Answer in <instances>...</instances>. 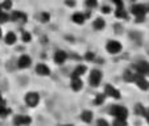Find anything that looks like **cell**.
I'll use <instances>...</instances> for the list:
<instances>
[{
  "mask_svg": "<svg viewBox=\"0 0 149 126\" xmlns=\"http://www.w3.org/2000/svg\"><path fill=\"white\" fill-rule=\"evenodd\" d=\"M38 101H40L38 93H36V92H29V93H26V96H25V103H26V105H28V107H31V108L37 107Z\"/></svg>",
  "mask_w": 149,
  "mask_h": 126,
  "instance_id": "277c9868",
  "label": "cell"
},
{
  "mask_svg": "<svg viewBox=\"0 0 149 126\" xmlns=\"http://www.w3.org/2000/svg\"><path fill=\"white\" fill-rule=\"evenodd\" d=\"M62 126H73V125H62Z\"/></svg>",
  "mask_w": 149,
  "mask_h": 126,
  "instance_id": "74e56055",
  "label": "cell"
},
{
  "mask_svg": "<svg viewBox=\"0 0 149 126\" xmlns=\"http://www.w3.org/2000/svg\"><path fill=\"white\" fill-rule=\"evenodd\" d=\"M137 74L136 72H133V71H131V70H127L125 72H124V80L125 81H135L136 80V78H137Z\"/></svg>",
  "mask_w": 149,
  "mask_h": 126,
  "instance_id": "d6986e66",
  "label": "cell"
},
{
  "mask_svg": "<svg viewBox=\"0 0 149 126\" xmlns=\"http://www.w3.org/2000/svg\"><path fill=\"white\" fill-rule=\"evenodd\" d=\"M21 39H23V42H31L32 39V36L29 32H23L21 33Z\"/></svg>",
  "mask_w": 149,
  "mask_h": 126,
  "instance_id": "f1b7e54d",
  "label": "cell"
},
{
  "mask_svg": "<svg viewBox=\"0 0 149 126\" xmlns=\"http://www.w3.org/2000/svg\"><path fill=\"white\" fill-rule=\"evenodd\" d=\"M9 20V14H7L4 11H1L0 12V24H4V23H7Z\"/></svg>",
  "mask_w": 149,
  "mask_h": 126,
  "instance_id": "83f0119b",
  "label": "cell"
},
{
  "mask_svg": "<svg viewBox=\"0 0 149 126\" xmlns=\"http://www.w3.org/2000/svg\"><path fill=\"white\" fill-rule=\"evenodd\" d=\"M148 11H149V7H148Z\"/></svg>",
  "mask_w": 149,
  "mask_h": 126,
  "instance_id": "ab89813d",
  "label": "cell"
},
{
  "mask_svg": "<svg viewBox=\"0 0 149 126\" xmlns=\"http://www.w3.org/2000/svg\"><path fill=\"white\" fill-rule=\"evenodd\" d=\"M113 4H116V6H123V1L121 0H111Z\"/></svg>",
  "mask_w": 149,
  "mask_h": 126,
  "instance_id": "e575fe53",
  "label": "cell"
},
{
  "mask_svg": "<svg viewBox=\"0 0 149 126\" xmlns=\"http://www.w3.org/2000/svg\"><path fill=\"white\" fill-rule=\"evenodd\" d=\"M104 100H106V95H103V93H99V95H96L94 103H95V105H102V104L104 103Z\"/></svg>",
  "mask_w": 149,
  "mask_h": 126,
  "instance_id": "603a6c76",
  "label": "cell"
},
{
  "mask_svg": "<svg viewBox=\"0 0 149 126\" xmlns=\"http://www.w3.org/2000/svg\"><path fill=\"white\" fill-rule=\"evenodd\" d=\"M1 8H3V11L11 9L12 8V0H4L3 3H1Z\"/></svg>",
  "mask_w": 149,
  "mask_h": 126,
  "instance_id": "484cf974",
  "label": "cell"
},
{
  "mask_svg": "<svg viewBox=\"0 0 149 126\" xmlns=\"http://www.w3.org/2000/svg\"><path fill=\"white\" fill-rule=\"evenodd\" d=\"M104 92H106V95L110 96V97H113V98H120V92H119V90H116L113 85H111V84H107L106 87H104Z\"/></svg>",
  "mask_w": 149,
  "mask_h": 126,
  "instance_id": "9c48e42d",
  "label": "cell"
},
{
  "mask_svg": "<svg viewBox=\"0 0 149 126\" xmlns=\"http://www.w3.org/2000/svg\"><path fill=\"white\" fill-rule=\"evenodd\" d=\"M1 11H3V8H1V4H0V12H1Z\"/></svg>",
  "mask_w": 149,
  "mask_h": 126,
  "instance_id": "d590c367",
  "label": "cell"
},
{
  "mask_svg": "<svg viewBox=\"0 0 149 126\" xmlns=\"http://www.w3.org/2000/svg\"><path fill=\"white\" fill-rule=\"evenodd\" d=\"M102 78H103V75H102V72L99 70H93L90 74V79H88V83H90L91 87H98L99 84H100L102 81Z\"/></svg>",
  "mask_w": 149,
  "mask_h": 126,
  "instance_id": "3957f363",
  "label": "cell"
},
{
  "mask_svg": "<svg viewBox=\"0 0 149 126\" xmlns=\"http://www.w3.org/2000/svg\"><path fill=\"white\" fill-rule=\"evenodd\" d=\"M148 75H149V74H148Z\"/></svg>",
  "mask_w": 149,
  "mask_h": 126,
  "instance_id": "60d3db41",
  "label": "cell"
},
{
  "mask_svg": "<svg viewBox=\"0 0 149 126\" xmlns=\"http://www.w3.org/2000/svg\"><path fill=\"white\" fill-rule=\"evenodd\" d=\"M71 20H73V23L78 24V25H82V24L86 21V17H84L83 13H74L71 16Z\"/></svg>",
  "mask_w": 149,
  "mask_h": 126,
  "instance_id": "ac0fdd59",
  "label": "cell"
},
{
  "mask_svg": "<svg viewBox=\"0 0 149 126\" xmlns=\"http://www.w3.org/2000/svg\"><path fill=\"white\" fill-rule=\"evenodd\" d=\"M31 65H32V59H31V56H28V55H21L19 58V61H17V66H19V68H21V70L29 68Z\"/></svg>",
  "mask_w": 149,
  "mask_h": 126,
  "instance_id": "52a82bcc",
  "label": "cell"
},
{
  "mask_svg": "<svg viewBox=\"0 0 149 126\" xmlns=\"http://www.w3.org/2000/svg\"><path fill=\"white\" fill-rule=\"evenodd\" d=\"M87 71V67L86 66H78V67L74 68L73 74H71V78H81L82 75H84Z\"/></svg>",
  "mask_w": 149,
  "mask_h": 126,
  "instance_id": "9a60e30c",
  "label": "cell"
},
{
  "mask_svg": "<svg viewBox=\"0 0 149 126\" xmlns=\"http://www.w3.org/2000/svg\"><path fill=\"white\" fill-rule=\"evenodd\" d=\"M115 16L119 17V19H125V17H127V12H125V9H124V6H116Z\"/></svg>",
  "mask_w": 149,
  "mask_h": 126,
  "instance_id": "ffe728a7",
  "label": "cell"
},
{
  "mask_svg": "<svg viewBox=\"0 0 149 126\" xmlns=\"http://www.w3.org/2000/svg\"><path fill=\"white\" fill-rule=\"evenodd\" d=\"M145 108H144V105L143 104H137L135 107V113L137 116H141V117H144V114H145Z\"/></svg>",
  "mask_w": 149,
  "mask_h": 126,
  "instance_id": "7402d4cb",
  "label": "cell"
},
{
  "mask_svg": "<svg viewBox=\"0 0 149 126\" xmlns=\"http://www.w3.org/2000/svg\"><path fill=\"white\" fill-rule=\"evenodd\" d=\"M84 6L87 7L88 9L96 8V6H98V0H86V1H84Z\"/></svg>",
  "mask_w": 149,
  "mask_h": 126,
  "instance_id": "cb8c5ba5",
  "label": "cell"
},
{
  "mask_svg": "<svg viewBox=\"0 0 149 126\" xmlns=\"http://www.w3.org/2000/svg\"><path fill=\"white\" fill-rule=\"evenodd\" d=\"M146 11H148V8H146L144 4H135V6H132V8H131V12H132V14H135L136 17L145 16Z\"/></svg>",
  "mask_w": 149,
  "mask_h": 126,
  "instance_id": "ba28073f",
  "label": "cell"
},
{
  "mask_svg": "<svg viewBox=\"0 0 149 126\" xmlns=\"http://www.w3.org/2000/svg\"><path fill=\"white\" fill-rule=\"evenodd\" d=\"M1 98H3V97H1V92H0V100H1Z\"/></svg>",
  "mask_w": 149,
  "mask_h": 126,
  "instance_id": "8d00e7d4",
  "label": "cell"
},
{
  "mask_svg": "<svg viewBox=\"0 0 149 126\" xmlns=\"http://www.w3.org/2000/svg\"><path fill=\"white\" fill-rule=\"evenodd\" d=\"M71 90L75 91V92H78V91L82 90V87H83V81L81 80V78H71Z\"/></svg>",
  "mask_w": 149,
  "mask_h": 126,
  "instance_id": "5bb4252c",
  "label": "cell"
},
{
  "mask_svg": "<svg viewBox=\"0 0 149 126\" xmlns=\"http://www.w3.org/2000/svg\"><path fill=\"white\" fill-rule=\"evenodd\" d=\"M65 3H66V6H69V7H74L75 6V0H65Z\"/></svg>",
  "mask_w": 149,
  "mask_h": 126,
  "instance_id": "d6a6232c",
  "label": "cell"
},
{
  "mask_svg": "<svg viewBox=\"0 0 149 126\" xmlns=\"http://www.w3.org/2000/svg\"><path fill=\"white\" fill-rule=\"evenodd\" d=\"M4 41H6L7 45H15V43H16V41H17V36L13 33V32H9V33H7Z\"/></svg>",
  "mask_w": 149,
  "mask_h": 126,
  "instance_id": "e0dca14e",
  "label": "cell"
},
{
  "mask_svg": "<svg viewBox=\"0 0 149 126\" xmlns=\"http://www.w3.org/2000/svg\"><path fill=\"white\" fill-rule=\"evenodd\" d=\"M102 12H103V13H110V12H111V7L110 6H103V7H102Z\"/></svg>",
  "mask_w": 149,
  "mask_h": 126,
  "instance_id": "1f68e13d",
  "label": "cell"
},
{
  "mask_svg": "<svg viewBox=\"0 0 149 126\" xmlns=\"http://www.w3.org/2000/svg\"><path fill=\"white\" fill-rule=\"evenodd\" d=\"M135 83H136V85H137L140 90H143V91H148L149 90V81L145 79V76L139 75L137 78H136Z\"/></svg>",
  "mask_w": 149,
  "mask_h": 126,
  "instance_id": "8fae6325",
  "label": "cell"
},
{
  "mask_svg": "<svg viewBox=\"0 0 149 126\" xmlns=\"http://www.w3.org/2000/svg\"><path fill=\"white\" fill-rule=\"evenodd\" d=\"M104 26H106V21H104L102 17H99V19H96L95 21H94V28H95L96 30H102Z\"/></svg>",
  "mask_w": 149,
  "mask_h": 126,
  "instance_id": "44dd1931",
  "label": "cell"
},
{
  "mask_svg": "<svg viewBox=\"0 0 149 126\" xmlns=\"http://www.w3.org/2000/svg\"><path fill=\"white\" fill-rule=\"evenodd\" d=\"M110 114L113 116L115 118H121V120H127L128 117V110L121 105H113L110 110Z\"/></svg>",
  "mask_w": 149,
  "mask_h": 126,
  "instance_id": "6da1fadb",
  "label": "cell"
},
{
  "mask_svg": "<svg viewBox=\"0 0 149 126\" xmlns=\"http://www.w3.org/2000/svg\"><path fill=\"white\" fill-rule=\"evenodd\" d=\"M144 117H145V121L149 123V108L145 110V114H144Z\"/></svg>",
  "mask_w": 149,
  "mask_h": 126,
  "instance_id": "836d02e7",
  "label": "cell"
},
{
  "mask_svg": "<svg viewBox=\"0 0 149 126\" xmlns=\"http://www.w3.org/2000/svg\"><path fill=\"white\" fill-rule=\"evenodd\" d=\"M36 72L40 76H48L50 75V68L45 65V63H38L36 66Z\"/></svg>",
  "mask_w": 149,
  "mask_h": 126,
  "instance_id": "7c38bea8",
  "label": "cell"
},
{
  "mask_svg": "<svg viewBox=\"0 0 149 126\" xmlns=\"http://www.w3.org/2000/svg\"><path fill=\"white\" fill-rule=\"evenodd\" d=\"M106 49H107V51L110 54H112V55H115V54H119L121 51V49H123V46H121L120 42L115 41V39H111V41L107 42V45H106Z\"/></svg>",
  "mask_w": 149,
  "mask_h": 126,
  "instance_id": "7a4b0ae2",
  "label": "cell"
},
{
  "mask_svg": "<svg viewBox=\"0 0 149 126\" xmlns=\"http://www.w3.org/2000/svg\"><path fill=\"white\" fill-rule=\"evenodd\" d=\"M94 58H95V55H94L93 51H87V53L84 54V59H86V61H93Z\"/></svg>",
  "mask_w": 149,
  "mask_h": 126,
  "instance_id": "4dcf8cb0",
  "label": "cell"
},
{
  "mask_svg": "<svg viewBox=\"0 0 149 126\" xmlns=\"http://www.w3.org/2000/svg\"><path fill=\"white\" fill-rule=\"evenodd\" d=\"M0 37H1V29H0Z\"/></svg>",
  "mask_w": 149,
  "mask_h": 126,
  "instance_id": "f35d334b",
  "label": "cell"
},
{
  "mask_svg": "<svg viewBox=\"0 0 149 126\" xmlns=\"http://www.w3.org/2000/svg\"><path fill=\"white\" fill-rule=\"evenodd\" d=\"M112 126H127V120H121V118H115Z\"/></svg>",
  "mask_w": 149,
  "mask_h": 126,
  "instance_id": "4316f807",
  "label": "cell"
},
{
  "mask_svg": "<svg viewBox=\"0 0 149 126\" xmlns=\"http://www.w3.org/2000/svg\"><path fill=\"white\" fill-rule=\"evenodd\" d=\"M40 20H41V23H49L50 21V14L48 12H42L40 14Z\"/></svg>",
  "mask_w": 149,
  "mask_h": 126,
  "instance_id": "d4e9b609",
  "label": "cell"
},
{
  "mask_svg": "<svg viewBox=\"0 0 149 126\" xmlns=\"http://www.w3.org/2000/svg\"><path fill=\"white\" fill-rule=\"evenodd\" d=\"M9 20L12 21H19V23H26L28 20V16H26L24 12H20V11H13L11 14H9Z\"/></svg>",
  "mask_w": 149,
  "mask_h": 126,
  "instance_id": "5b68a950",
  "label": "cell"
},
{
  "mask_svg": "<svg viewBox=\"0 0 149 126\" xmlns=\"http://www.w3.org/2000/svg\"><path fill=\"white\" fill-rule=\"evenodd\" d=\"M96 126H110V123L107 122V120H103V118H100V120L96 121Z\"/></svg>",
  "mask_w": 149,
  "mask_h": 126,
  "instance_id": "f546056e",
  "label": "cell"
},
{
  "mask_svg": "<svg viewBox=\"0 0 149 126\" xmlns=\"http://www.w3.org/2000/svg\"><path fill=\"white\" fill-rule=\"evenodd\" d=\"M31 122L32 120L28 116H16L15 117V125L16 126H28Z\"/></svg>",
  "mask_w": 149,
  "mask_h": 126,
  "instance_id": "30bf717a",
  "label": "cell"
},
{
  "mask_svg": "<svg viewBox=\"0 0 149 126\" xmlns=\"http://www.w3.org/2000/svg\"><path fill=\"white\" fill-rule=\"evenodd\" d=\"M136 74L140 76H145L149 74V63L148 62H139L136 65Z\"/></svg>",
  "mask_w": 149,
  "mask_h": 126,
  "instance_id": "8992f818",
  "label": "cell"
},
{
  "mask_svg": "<svg viewBox=\"0 0 149 126\" xmlns=\"http://www.w3.org/2000/svg\"><path fill=\"white\" fill-rule=\"evenodd\" d=\"M54 62H56L57 65H62V63H65L66 58H68V54L65 53L63 50H58L54 53Z\"/></svg>",
  "mask_w": 149,
  "mask_h": 126,
  "instance_id": "4fadbf2b",
  "label": "cell"
},
{
  "mask_svg": "<svg viewBox=\"0 0 149 126\" xmlns=\"http://www.w3.org/2000/svg\"><path fill=\"white\" fill-rule=\"evenodd\" d=\"M81 120L83 121V122H86V123H90L91 121L94 120L93 112H91V110H83L82 114H81Z\"/></svg>",
  "mask_w": 149,
  "mask_h": 126,
  "instance_id": "2e32d148",
  "label": "cell"
}]
</instances>
